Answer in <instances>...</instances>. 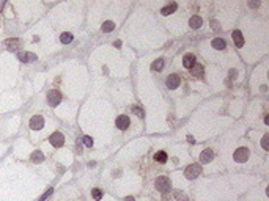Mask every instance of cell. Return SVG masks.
I'll use <instances>...</instances> for the list:
<instances>
[{"instance_id":"obj_1","label":"cell","mask_w":269,"mask_h":201,"mask_svg":"<svg viewBox=\"0 0 269 201\" xmlns=\"http://www.w3.org/2000/svg\"><path fill=\"white\" fill-rule=\"evenodd\" d=\"M154 185H156V189H157L161 193H165V192L170 190V187H172V182H170V179L167 178V176H159V178L156 179V182H154Z\"/></svg>"},{"instance_id":"obj_2","label":"cell","mask_w":269,"mask_h":201,"mask_svg":"<svg viewBox=\"0 0 269 201\" xmlns=\"http://www.w3.org/2000/svg\"><path fill=\"white\" fill-rule=\"evenodd\" d=\"M202 173V167L198 163H194V165H189L186 170H184V176L187 179H194V178H197V176H200Z\"/></svg>"},{"instance_id":"obj_3","label":"cell","mask_w":269,"mask_h":201,"mask_svg":"<svg viewBox=\"0 0 269 201\" xmlns=\"http://www.w3.org/2000/svg\"><path fill=\"white\" fill-rule=\"evenodd\" d=\"M60 100H62V94H60V91L52 90V91H49V93H47V102H49V105L55 107V105L60 104Z\"/></svg>"},{"instance_id":"obj_4","label":"cell","mask_w":269,"mask_h":201,"mask_svg":"<svg viewBox=\"0 0 269 201\" xmlns=\"http://www.w3.org/2000/svg\"><path fill=\"white\" fill-rule=\"evenodd\" d=\"M233 159L236 162H246L249 159V149L247 148H238L233 154Z\"/></svg>"},{"instance_id":"obj_5","label":"cell","mask_w":269,"mask_h":201,"mask_svg":"<svg viewBox=\"0 0 269 201\" xmlns=\"http://www.w3.org/2000/svg\"><path fill=\"white\" fill-rule=\"evenodd\" d=\"M29 126H30V129H33V131H39V129H43V126H44V118L41 115H35L30 119Z\"/></svg>"},{"instance_id":"obj_6","label":"cell","mask_w":269,"mask_h":201,"mask_svg":"<svg viewBox=\"0 0 269 201\" xmlns=\"http://www.w3.org/2000/svg\"><path fill=\"white\" fill-rule=\"evenodd\" d=\"M115 124H116V127H118L120 131H126V129L129 127V124H131V121H129V118H128L126 115H120V116L116 118Z\"/></svg>"},{"instance_id":"obj_7","label":"cell","mask_w":269,"mask_h":201,"mask_svg":"<svg viewBox=\"0 0 269 201\" xmlns=\"http://www.w3.org/2000/svg\"><path fill=\"white\" fill-rule=\"evenodd\" d=\"M49 140H51V143H52L55 148H60V146H63V143H65V137H63L62 132H54Z\"/></svg>"},{"instance_id":"obj_8","label":"cell","mask_w":269,"mask_h":201,"mask_svg":"<svg viewBox=\"0 0 269 201\" xmlns=\"http://www.w3.org/2000/svg\"><path fill=\"white\" fill-rule=\"evenodd\" d=\"M180 77L176 74H170L168 77H167V87L170 88V90H175V88H178L180 87Z\"/></svg>"},{"instance_id":"obj_9","label":"cell","mask_w":269,"mask_h":201,"mask_svg":"<svg viewBox=\"0 0 269 201\" xmlns=\"http://www.w3.org/2000/svg\"><path fill=\"white\" fill-rule=\"evenodd\" d=\"M195 63H197V60H195V57H194L192 54H186V55L183 57V66H184V68L192 69Z\"/></svg>"},{"instance_id":"obj_10","label":"cell","mask_w":269,"mask_h":201,"mask_svg":"<svg viewBox=\"0 0 269 201\" xmlns=\"http://www.w3.org/2000/svg\"><path fill=\"white\" fill-rule=\"evenodd\" d=\"M214 157V153H212V149H205L202 151V154H200V162L202 163H209Z\"/></svg>"},{"instance_id":"obj_11","label":"cell","mask_w":269,"mask_h":201,"mask_svg":"<svg viewBox=\"0 0 269 201\" xmlns=\"http://www.w3.org/2000/svg\"><path fill=\"white\" fill-rule=\"evenodd\" d=\"M30 160H32L33 163H43V160H44L43 151H33L32 156H30Z\"/></svg>"},{"instance_id":"obj_12","label":"cell","mask_w":269,"mask_h":201,"mask_svg":"<svg viewBox=\"0 0 269 201\" xmlns=\"http://www.w3.org/2000/svg\"><path fill=\"white\" fill-rule=\"evenodd\" d=\"M233 41H235L236 47H242L244 46V36H242V33L239 30H235L233 32Z\"/></svg>"},{"instance_id":"obj_13","label":"cell","mask_w":269,"mask_h":201,"mask_svg":"<svg viewBox=\"0 0 269 201\" xmlns=\"http://www.w3.org/2000/svg\"><path fill=\"white\" fill-rule=\"evenodd\" d=\"M202 24H203V20H202L200 16H192V17L189 19V25H190L192 29H200Z\"/></svg>"},{"instance_id":"obj_14","label":"cell","mask_w":269,"mask_h":201,"mask_svg":"<svg viewBox=\"0 0 269 201\" xmlns=\"http://www.w3.org/2000/svg\"><path fill=\"white\" fill-rule=\"evenodd\" d=\"M17 58L21 60V61H24V63H27V61H35L36 60V55L35 54H17Z\"/></svg>"},{"instance_id":"obj_15","label":"cell","mask_w":269,"mask_h":201,"mask_svg":"<svg viewBox=\"0 0 269 201\" xmlns=\"http://www.w3.org/2000/svg\"><path fill=\"white\" fill-rule=\"evenodd\" d=\"M176 8H178V5H176V3H170V5L164 7L161 13H162L164 16H168V14H172L173 11H176Z\"/></svg>"},{"instance_id":"obj_16","label":"cell","mask_w":269,"mask_h":201,"mask_svg":"<svg viewBox=\"0 0 269 201\" xmlns=\"http://www.w3.org/2000/svg\"><path fill=\"white\" fill-rule=\"evenodd\" d=\"M212 47L214 49H217V50H224L225 49V41L224 39H221V38H216V39H212Z\"/></svg>"},{"instance_id":"obj_17","label":"cell","mask_w":269,"mask_h":201,"mask_svg":"<svg viewBox=\"0 0 269 201\" xmlns=\"http://www.w3.org/2000/svg\"><path fill=\"white\" fill-rule=\"evenodd\" d=\"M192 75H195V77H202V75H203V66L198 65V63H195L194 68H192Z\"/></svg>"},{"instance_id":"obj_18","label":"cell","mask_w":269,"mask_h":201,"mask_svg":"<svg viewBox=\"0 0 269 201\" xmlns=\"http://www.w3.org/2000/svg\"><path fill=\"white\" fill-rule=\"evenodd\" d=\"M5 46H7L10 50H17V47H19V39H8V41L5 42Z\"/></svg>"},{"instance_id":"obj_19","label":"cell","mask_w":269,"mask_h":201,"mask_svg":"<svg viewBox=\"0 0 269 201\" xmlns=\"http://www.w3.org/2000/svg\"><path fill=\"white\" fill-rule=\"evenodd\" d=\"M154 160L159 162V163H164L167 160V154H165V151H159V153L154 154Z\"/></svg>"},{"instance_id":"obj_20","label":"cell","mask_w":269,"mask_h":201,"mask_svg":"<svg viewBox=\"0 0 269 201\" xmlns=\"http://www.w3.org/2000/svg\"><path fill=\"white\" fill-rule=\"evenodd\" d=\"M113 29H115V24H113L112 20H107V22H104V24H103V32H106V33L112 32Z\"/></svg>"},{"instance_id":"obj_21","label":"cell","mask_w":269,"mask_h":201,"mask_svg":"<svg viewBox=\"0 0 269 201\" xmlns=\"http://www.w3.org/2000/svg\"><path fill=\"white\" fill-rule=\"evenodd\" d=\"M60 41H62L63 44H69V42L72 41V35H71V33H62Z\"/></svg>"},{"instance_id":"obj_22","label":"cell","mask_w":269,"mask_h":201,"mask_svg":"<svg viewBox=\"0 0 269 201\" xmlns=\"http://www.w3.org/2000/svg\"><path fill=\"white\" fill-rule=\"evenodd\" d=\"M151 68H153L154 71H162V69H164V60H161V58L156 60V61L151 65Z\"/></svg>"},{"instance_id":"obj_23","label":"cell","mask_w":269,"mask_h":201,"mask_svg":"<svg viewBox=\"0 0 269 201\" xmlns=\"http://www.w3.org/2000/svg\"><path fill=\"white\" fill-rule=\"evenodd\" d=\"M91 196H93L96 201H99V199L103 198V192H101L99 189H93V190H91Z\"/></svg>"},{"instance_id":"obj_24","label":"cell","mask_w":269,"mask_h":201,"mask_svg":"<svg viewBox=\"0 0 269 201\" xmlns=\"http://www.w3.org/2000/svg\"><path fill=\"white\" fill-rule=\"evenodd\" d=\"M261 146H263L264 151L269 149V135H264V137H263V140H261Z\"/></svg>"},{"instance_id":"obj_25","label":"cell","mask_w":269,"mask_h":201,"mask_svg":"<svg viewBox=\"0 0 269 201\" xmlns=\"http://www.w3.org/2000/svg\"><path fill=\"white\" fill-rule=\"evenodd\" d=\"M82 141H84V145L85 146H93V138L91 137H88V135H85V137H82Z\"/></svg>"},{"instance_id":"obj_26","label":"cell","mask_w":269,"mask_h":201,"mask_svg":"<svg viewBox=\"0 0 269 201\" xmlns=\"http://www.w3.org/2000/svg\"><path fill=\"white\" fill-rule=\"evenodd\" d=\"M132 112H134V113H135L139 118H143V115H145V113H143V110H142L140 107H137V105H134V107H132Z\"/></svg>"},{"instance_id":"obj_27","label":"cell","mask_w":269,"mask_h":201,"mask_svg":"<svg viewBox=\"0 0 269 201\" xmlns=\"http://www.w3.org/2000/svg\"><path fill=\"white\" fill-rule=\"evenodd\" d=\"M52 192H54L52 189H47V190H46V193H43V196L39 198V201H46V199H47L49 196H51V195H52Z\"/></svg>"},{"instance_id":"obj_28","label":"cell","mask_w":269,"mask_h":201,"mask_svg":"<svg viewBox=\"0 0 269 201\" xmlns=\"http://www.w3.org/2000/svg\"><path fill=\"white\" fill-rule=\"evenodd\" d=\"M175 198H176V199H180V201H187V196H186L184 193H181V192L175 193Z\"/></svg>"},{"instance_id":"obj_29","label":"cell","mask_w":269,"mask_h":201,"mask_svg":"<svg viewBox=\"0 0 269 201\" xmlns=\"http://www.w3.org/2000/svg\"><path fill=\"white\" fill-rule=\"evenodd\" d=\"M236 74H238V71H236V69H230V72H228V77H230V79H235V77H236Z\"/></svg>"},{"instance_id":"obj_30","label":"cell","mask_w":269,"mask_h":201,"mask_svg":"<svg viewBox=\"0 0 269 201\" xmlns=\"http://www.w3.org/2000/svg\"><path fill=\"white\" fill-rule=\"evenodd\" d=\"M249 7L250 8H258L260 7V2H249Z\"/></svg>"},{"instance_id":"obj_31","label":"cell","mask_w":269,"mask_h":201,"mask_svg":"<svg viewBox=\"0 0 269 201\" xmlns=\"http://www.w3.org/2000/svg\"><path fill=\"white\" fill-rule=\"evenodd\" d=\"M187 141H189V143H195V138H194L192 135H187Z\"/></svg>"},{"instance_id":"obj_32","label":"cell","mask_w":269,"mask_h":201,"mask_svg":"<svg viewBox=\"0 0 269 201\" xmlns=\"http://www.w3.org/2000/svg\"><path fill=\"white\" fill-rule=\"evenodd\" d=\"M211 25H212V29H214V30L219 27V25H217V20H211Z\"/></svg>"},{"instance_id":"obj_33","label":"cell","mask_w":269,"mask_h":201,"mask_svg":"<svg viewBox=\"0 0 269 201\" xmlns=\"http://www.w3.org/2000/svg\"><path fill=\"white\" fill-rule=\"evenodd\" d=\"M113 46H115V47H121V41H115Z\"/></svg>"},{"instance_id":"obj_34","label":"cell","mask_w":269,"mask_h":201,"mask_svg":"<svg viewBox=\"0 0 269 201\" xmlns=\"http://www.w3.org/2000/svg\"><path fill=\"white\" fill-rule=\"evenodd\" d=\"M125 201H134V198H126Z\"/></svg>"},{"instance_id":"obj_35","label":"cell","mask_w":269,"mask_h":201,"mask_svg":"<svg viewBox=\"0 0 269 201\" xmlns=\"http://www.w3.org/2000/svg\"><path fill=\"white\" fill-rule=\"evenodd\" d=\"M3 7V2H0V8H2Z\"/></svg>"}]
</instances>
